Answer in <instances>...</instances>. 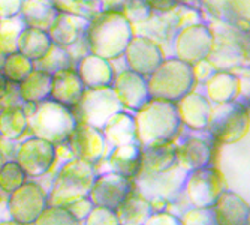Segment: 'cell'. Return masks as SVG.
<instances>
[{
	"mask_svg": "<svg viewBox=\"0 0 250 225\" xmlns=\"http://www.w3.org/2000/svg\"><path fill=\"white\" fill-rule=\"evenodd\" d=\"M123 59L127 69L147 78L167 59V54L153 39L143 35H133L123 53Z\"/></svg>",
	"mask_w": 250,
	"mask_h": 225,
	"instance_id": "obj_16",
	"label": "cell"
},
{
	"mask_svg": "<svg viewBox=\"0 0 250 225\" xmlns=\"http://www.w3.org/2000/svg\"><path fill=\"white\" fill-rule=\"evenodd\" d=\"M175 140L141 147V170L148 173H164L177 165Z\"/></svg>",
	"mask_w": 250,
	"mask_h": 225,
	"instance_id": "obj_28",
	"label": "cell"
},
{
	"mask_svg": "<svg viewBox=\"0 0 250 225\" xmlns=\"http://www.w3.org/2000/svg\"><path fill=\"white\" fill-rule=\"evenodd\" d=\"M136 143L141 147L175 140L183 126L180 123L175 102L150 98L133 112Z\"/></svg>",
	"mask_w": 250,
	"mask_h": 225,
	"instance_id": "obj_2",
	"label": "cell"
},
{
	"mask_svg": "<svg viewBox=\"0 0 250 225\" xmlns=\"http://www.w3.org/2000/svg\"><path fill=\"white\" fill-rule=\"evenodd\" d=\"M207 24L214 38L207 60L214 69L234 74L249 69V32L220 21H207Z\"/></svg>",
	"mask_w": 250,
	"mask_h": 225,
	"instance_id": "obj_3",
	"label": "cell"
},
{
	"mask_svg": "<svg viewBox=\"0 0 250 225\" xmlns=\"http://www.w3.org/2000/svg\"><path fill=\"white\" fill-rule=\"evenodd\" d=\"M217 146H231L249 138V102L241 98L234 102L213 105L211 117L206 129Z\"/></svg>",
	"mask_w": 250,
	"mask_h": 225,
	"instance_id": "obj_6",
	"label": "cell"
},
{
	"mask_svg": "<svg viewBox=\"0 0 250 225\" xmlns=\"http://www.w3.org/2000/svg\"><path fill=\"white\" fill-rule=\"evenodd\" d=\"M123 110L112 87H98L85 89L80 102L72 108V112L78 123L102 129L116 112Z\"/></svg>",
	"mask_w": 250,
	"mask_h": 225,
	"instance_id": "obj_8",
	"label": "cell"
},
{
	"mask_svg": "<svg viewBox=\"0 0 250 225\" xmlns=\"http://www.w3.org/2000/svg\"><path fill=\"white\" fill-rule=\"evenodd\" d=\"M9 81L5 78V75L0 72V101H2L5 96H6V93H8V90H9Z\"/></svg>",
	"mask_w": 250,
	"mask_h": 225,
	"instance_id": "obj_50",
	"label": "cell"
},
{
	"mask_svg": "<svg viewBox=\"0 0 250 225\" xmlns=\"http://www.w3.org/2000/svg\"><path fill=\"white\" fill-rule=\"evenodd\" d=\"M183 129H181L180 135L175 138L177 167H180L186 173H190L198 168L214 165L217 144L211 140L208 132L188 129L189 134L185 135Z\"/></svg>",
	"mask_w": 250,
	"mask_h": 225,
	"instance_id": "obj_10",
	"label": "cell"
},
{
	"mask_svg": "<svg viewBox=\"0 0 250 225\" xmlns=\"http://www.w3.org/2000/svg\"><path fill=\"white\" fill-rule=\"evenodd\" d=\"M0 225H22V224H20V222H17V221H14V219H3V221H0Z\"/></svg>",
	"mask_w": 250,
	"mask_h": 225,
	"instance_id": "obj_52",
	"label": "cell"
},
{
	"mask_svg": "<svg viewBox=\"0 0 250 225\" xmlns=\"http://www.w3.org/2000/svg\"><path fill=\"white\" fill-rule=\"evenodd\" d=\"M122 14L126 17V20L130 22L133 27L143 26L150 21L153 11L146 3V0H129Z\"/></svg>",
	"mask_w": 250,
	"mask_h": 225,
	"instance_id": "obj_39",
	"label": "cell"
},
{
	"mask_svg": "<svg viewBox=\"0 0 250 225\" xmlns=\"http://www.w3.org/2000/svg\"><path fill=\"white\" fill-rule=\"evenodd\" d=\"M133 35V26L122 12H101L88 18L85 41L92 54L114 62L123 57Z\"/></svg>",
	"mask_w": 250,
	"mask_h": 225,
	"instance_id": "obj_1",
	"label": "cell"
},
{
	"mask_svg": "<svg viewBox=\"0 0 250 225\" xmlns=\"http://www.w3.org/2000/svg\"><path fill=\"white\" fill-rule=\"evenodd\" d=\"M66 144L72 152L74 158L93 167L105 159L111 149L102 131L93 126H88L85 123H77Z\"/></svg>",
	"mask_w": 250,
	"mask_h": 225,
	"instance_id": "obj_15",
	"label": "cell"
},
{
	"mask_svg": "<svg viewBox=\"0 0 250 225\" xmlns=\"http://www.w3.org/2000/svg\"><path fill=\"white\" fill-rule=\"evenodd\" d=\"M225 189L228 186L222 171L216 165H208L188 173L183 195L190 207L210 209Z\"/></svg>",
	"mask_w": 250,
	"mask_h": 225,
	"instance_id": "obj_9",
	"label": "cell"
},
{
	"mask_svg": "<svg viewBox=\"0 0 250 225\" xmlns=\"http://www.w3.org/2000/svg\"><path fill=\"white\" fill-rule=\"evenodd\" d=\"M250 0H199L198 9L204 20L220 21L249 32Z\"/></svg>",
	"mask_w": 250,
	"mask_h": 225,
	"instance_id": "obj_18",
	"label": "cell"
},
{
	"mask_svg": "<svg viewBox=\"0 0 250 225\" xmlns=\"http://www.w3.org/2000/svg\"><path fill=\"white\" fill-rule=\"evenodd\" d=\"M27 180L26 173L20 168L15 161H6L0 168V192L6 195L12 194Z\"/></svg>",
	"mask_w": 250,
	"mask_h": 225,
	"instance_id": "obj_37",
	"label": "cell"
},
{
	"mask_svg": "<svg viewBox=\"0 0 250 225\" xmlns=\"http://www.w3.org/2000/svg\"><path fill=\"white\" fill-rule=\"evenodd\" d=\"M17 147H18L17 141H11V140L0 137V153H2V156L5 158L6 161H14L15 159Z\"/></svg>",
	"mask_w": 250,
	"mask_h": 225,
	"instance_id": "obj_49",
	"label": "cell"
},
{
	"mask_svg": "<svg viewBox=\"0 0 250 225\" xmlns=\"http://www.w3.org/2000/svg\"><path fill=\"white\" fill-rule=\"evenodd\" d=\"M67 68H74L72 59L64 48L59 47V45H56V44L51 45L48 53L45 54L41 60L35 62V69L45 71L51 75L62 71V69H67Z\"/></svg>",
	"mask_w": 250,
	"mask_h": 225,
	"instance_id": "obj_34",
	"label": "cell"
},
{
	"mask_svg": "<svg viewBox=\"0 0 250 225\" xmlns=\"http://www.w3.org/2000/svg\"><path fill=\"white\" fill-rule=\"evenodd\" d=\"M24 27L20 15L0 20V50L6 56L17 53V41Z\"/></svg>",
	"mask_w": 250,
	"mask_h": 225,
	"instance_id": "obj_36",
	"label": "cell"
},
{
	"mask_svg": "<svg viewBox=\"0 0 250 225\" xmlns=\"http://www.w3.org/2000/svg\"><path fill=\"white\" fill-rule=\"evenodd\" d=\"M33 225H83V222L75 219L64 207L47 206Z\"/></svg>",
	"mask_w": 250,
	"mask_h": 225,
	"instance_id": "obj_38",
	"label": "cell"
},
{
	"mask_svg": "<svg viewBox=\"0 0 250 225\" xmlns=\"http://www.w3.org/2000/svg\"><path fill=\"white\" fill-rule=\"evenodd\" d=\"M51 45L53 41L48 32L24 27L17 41V51L35 63L48 53Z\"/></svg>",
	"mask_w": 250,
	"mask_h": 225,
	"instance_id": "obj_33",
	"label": "cell"
},
{
	"mask_svg": "<svg viewBox=\"0 0 250 225\" xmlns=\"http://www.w3.org/2000/svg\"><path fill=\"white\" fill-rule=\"evenodd\" d=\"M5 59H6V54L0 50V72H2V69H3V65H5Z\"/></svg>",
	"mask_w": 250,
	"mask_h": 225,
	"instance_id": "obj_53",
	"label": "cell"
},
{
	"mask_svg": "<svg viewBox=\"0 0 250 225\" xmlns=\"http://www.w3.org/2000/svg\"><path fill=\"white\" fill-rule=\"evenodd\" d=\"M51 81V74L41 69H33L24 80L17 84L21 101L24 104H39L50 99Z\"/></svg>",
	"mask_w": 250,
	"mask_h": 225,
	"instance_id": "obj_31",
	"label": "cell"
},
{
	"mask_svg": "<svg viewBox=\"0 0 250 225\" xmlns=\"http://www.w3.org/2000/svg\"><path fill=\"white\" fill-rule=\"evenodd\" d=\"M188 173L183 171L180 167H172L164 173H148L140 170L133 180L135 189L141 192L148 200H164L168 204L175 201L181 194H183L185 182Z\"/></svg>",
	"mask_w": 250,
	"mask_h": 225,
	"instance_id": "obj_11",
	"label": "cell"
},
{
	"mask_svg": "<svg viewBox=\"0 0 250 225\" xmlns=\"http://www.w3.org/2000/svg\"><path fill=\"white\" fill-rule=\"evenodd\" d=\"M93 207L95 206H93V202L90 201V198L88 197H83L80 200L72 201L71 204H67L64 209L69 212L75 219H78L80 222H84V219L88 216V213L92 212Z\"/></svg>",
	"mask_w": 250,
	"mask_h": 225,
	"instance_id": "obj_44",
	"label": "cell"
},
{
	"mask_svg": "<svg viewBox=\"0 0 250 225\" xmlns=\"http://www.w3.org/2000/svg\"><path fill=\"white\" fill-rule=\"evenodd\" d=\"M109 147L136 143L135 117L130 111H119L101 129Z\"/></svg>",
	"mask_w": 250,
	"mask_h": 225,
	"instance_id": "obj_27",
	"label": "cell"
},
{
	"mask_svg": "<svg viewBox=\"0 0 250 225\" xmlns=\"http://www.w3.org/2000/svg\"><path fill=\"white\" fill-rule=\"evenodd\" d=\"M75 71L78 72L85 89L111 87L116 77L114 63L92 53L84 56L75 65Z\"/></svg>",
	"mask_w": 250,
	"mask_h": 225,
	"instance_id": "obj_25",
	"label": "cell"
},
{
	"mask_svg": "<svg viewBox=\"0 0 250 225\" xmlns=\"http://www.w3.org/2000/svg\"><path fill=\"white\" fill-rule=\"evenodd\" d=\"M22 0H0V20L18 17Z\"/></svg>",
	"mask_w": 250,
	"mask_h": 225,
	"instance_id": "obj_47",
	"label": "cell"
},
{
	"mask_svg": "<svg viewBox=\"0 0 250 225\" xmlns=\"http://www.w3.org/2000/svg\"><path fill=\"white\" fill-rule=\"evenodd\" d=\"M6 162V159H5V158L2 156V153H0V168H2L3 167V164Z\"/></svg>",
	"mask_w": 250,
	"mask_h": 225,
	"instance_id": "obj_54",
	"label": "cell"
},
{
	"mask_svg": "<svg viewBox=\"0 0 250 225\" xmlns=\"http://www.w3.org/2000/svg\"><path fill=\"white\" fill-rule=\"evenodd\" d=\"M153 213L150 200L136 189H133L116 209L120 225H144Z\"/></svg>",
	"mask_w": 250,
	"mask_h": 225,
	"instance_id": "obj_30",
	"label": "cell"
},
{
	"mask_svg": "<svg viewBox=\"0 0 250 225\" xmlns=\"http://www.w3.org/2000/svg\"><path fill=\"white\" fill-rule=\"evenodd\" d=\"M96 177V170L77 158L64 162L54 174L48 189V206L66 207L72 201L88 197Z\"/></svg>",
	"mask_w": 250,
	"mask_h": 225,
	"instance_id": "obj_4",
	"label": "cell"
},
{
	"mask_svg": "<svg viewBox=\"0 0 250 225\" xmlns=\"http://www.w3.org/2000/svg\"><path fill=\"white\" fill-rule=\"evenodd\" d=\"M0 198H2V192H0Z\"/></svg>",
	"mask_w": 250,
	"mask_h": 225,
	"instance_id": "obj_55",
	"label": "cell"
},
{
	"mask_svg": "<svg viewBox=\"0 0 250 225\" xmlns=\"http://www.w3.org/2000/svg\"><path fill=\"white\" fill-rule=\"evenodd\" d=\"M180 123L189 131H206L211 117L213 104L202 92L192 90L175 102Z\"/></svg>",
	"mask_w": 250,
	"mask_h": 225,
	"instance_id": "obj_20",
	"label": "cell"
},
{
	"mask_svg": "<svg viewBox=\"0 0 250 225\" xmlns=\"http://www.w3.org/2000/svg\"><path fill=\"white\" fill-rule=\"evenodd\" d=\"M146 3L150 6V9L154 14H167V12H172L180 2L178 0H146Z\"/></svg>",
	"mask_w": 250,
	"mask_h": 225,
	"instance_id": "obj_48",
	"label": "cell"
},
{
	"mask_svg": "<svg viewBox=\"0 0 250 225\" xmlns=\"http://www.w3.org/2000/svg\"><path fill=\"white\" fill-rule=\"evenodd\" d=\"M14 161L26 173L27 179L47 176L53 180L50 174L56 162V146L30 135L18 143Z\"/></svg>",
	"mask_w": 250,
	"mask_h": 225,
	"instance_id": "obj_13",
	"label": "cell"
},
{
	"mask_svg": "<svg viewBox=\"0 0 250 225\" xmlns=\"http://www.w3.org/2000/svg\"><path fill=\"white\" fill-rule=\"evenodd\" d=\"M29 134V117L22 105L0 108V137L20 143Z\"/></svg>",
	"mask_w": 250,
	"mask_h": 225,
	"instance_id": "obj_32",
	"label": "cell"
},
{
	"mask_svg": "<svg viewBox=\"0 0 250 225\" xmlns=\"http://www.w3.org/2000/svg\"><path fill=\"white\" fill-rule=\"evenodd\" d=\"M57 12L51 0H22L20 17L26 27L48 32Z\"/></svg>",
	"mask_w": 250,
	"mask_h": 225,
	"instance_id": "obj_29",
	"label": "cell"
},
{
	"mask_svg": "<svg viewBox=\"0 0 250 225\" xmlns=\"http://www.w3.org/2000/svg\"><path fill=\"white\" fill-rule=\"evenodd\" d=\"M217 225H250V206L247 197L225 189L211 207Z\"/></svg>",
	"mask_w": 250,
	"mask_h": 225,
	"instance_id": "obj_21",
	"label": "cell"
},
{
	"mask_svg": "<svg viewBox=\"0 0 250 225\" xmlns=\"http://www.w3.org/2000/svg\"><path fill=\"white\" fill-rule=\"evenodd\" d=\"M77 123L71 108L47 99L36 104L29 117V134L57 146L67 141Z\"/></svg>",
	"mask_w": 250,
	"mask_h": 225,
	"instance_id": "obj_7",
	"label": "cell"
},
{
	"mask_svg": "<svg viewBox=\"0 0 250 225\" xmlns=\"http://www.w3.org/2000/svg\"><path fill=\"white\" fill-rule=\"evenodd\" d=\"M111 87L114 90L122 107L130 112L138 111L150 99L147 78L136 72H132L127 68L116 72Z\"/></svg>",
	"mask_w": 250,
	"mask_h": 225,
	"instance_id": "obj_19",
	"label": "cell"
},
{
	"mask_svg": "<svg viewBox=\"0 0 250 225\" xmlns=\"http://www.w3.org/2000/svg\"><path fill=\"white\" fill-rule=\"evenodd\" d=\"M150 98L177 102L196 89V80L192 65L175 57H167L157 69L147 77Z\"/></svg>",
	"mask_w": 250,
	"mask_h": 225,
	"instance_id": "obj_5",
	"label": "cell"
},
{
	"mask_svg": "<svg viewBox=\"0 0 250 225\" xmlns=\"http://www.w3.org/2000/svg\"><path fill=\"white\" fill-rule=\"evenodd\" d=\"M204 96L213 105L238 101L243 95V78L234 72L216 71L202 84Z\"/></svg>",
	"mask_w": 250,
	"mask_h": 225,
	"instance_id": "obj_22",
	"label": "cell"
},
{
	"mask_svg": "<svg viewBox=\"0 0 250 225\" xmlns=\"http://www.w3.org/2000/svg\"><path fill=\"white\" fill-rule=\"evenodd\" d=\"M129 0H88L92 15L101 12H122Z\"/></svg>",
	"mask_w": 250,
	"mask_h": 225,
	"instance_id": "obj_43",
	"label": "cell"
},
{
	"mask_svg": "<svg viewBox=\"0 0 250 225\" xmlns=\"http://www.w3.org/2000/svg\"><path fill=\"white\" fill-rule=\"evenodd\" d=\"M84 90L85 86L83 84L78 72L74 68H67L53 74L50 99L72 110L80 102Z\"/></svg>",
	"mask_w": 250,
	"mask_h": 225,
	"instance_id": "obj_26",
	"label": "cell"
},
{
	"mask_svg": "<svg viewBox=\"0 0 250 225\" xmlns=\"http://www.w3.org/2000/svg\"><path fill=\"white\" fill-rule=\"evenodd\" d=\"M101 167H106L105 171L133 179L141 170V146L138 143H133L111 147L105 159L95 165V170Z\"/></svg>",
	"mask_w": 250,
	"mask_h": 225,
	"instance_id": "obj_23",
	"label": "cell"
},
{
	"mask_svg": "<svg viewBox=\"0 0 250 225\" xmlns=\"http://www.w3.org/2000/svg\"><path fill=\"white\" fill-rule=\"evenodd\" d=\"M33 69H35V63L17 51V53L6 56L2 74L5 75V78L9 83L18 84L24 80Z\"/></svg>",
	"mask_w": 250,
	"mask_h": 225,
	"instance_id": "obj_35",
	"label": "cell"
},
{
	"mask_svg": "<svg viewBox=\"0 0 250 225\" xmlns=\"http://www.w3.org/2000/svg\"><path fill=\"white\" fill-rule=\"evenodd\" d=\"M83 225H120L116 210H111L106 207L95 206L88 216L84 219Z\"/></svg>",
	"mask_w": 250,
	"mask_h": 225,
	"instance_id": "obj_41",
	"label": "cell"
},
{
	"mask_svg": "<svg viewBox=\"0 0 250 225\" xmlns=\"http://www.w3.org/2000/svg\"><path fill=\"white\" fill-rule=\"evenodd\" d=\"M144 225H181L180 218L169 212H154Z\"/></svg>",
	"mask_w": 250,
	"mask_h": 225,
	"instance_id": "obj_46",
	"label": "cell"
},
{
	"mask_svg": "<svg viewBox=\"0 0 250 225\" xmlns=\"http://www.w3.org/2000/svg\"><path fill=\"white\" fill-rule=\"evenodd\" d=\"M192 69H193V75H195L196 84H202L204 81L208 80L216 72V69L211 66V63L207 59L192 65Z\"/></svg>",
	"mask_w": 250,
	"mask_h": 225,
	"instance_id": "obj_45",
	"label": "cell"
},
{
	"mask_svg": "<svg viewBox=\"0 0 250 225\" xmlns=\"http://www.w3.org/2000/svg\"><path fill=\"white\" fill-rule=\"evenodd\" d=\"M51 3L59 12L83 15L87 18L92 17V11H90V6H88V0H51Z\"/></svg>",
	"mask_w": 250,
	"mask_h": 225,
	"instance_id": "obj_42",
	"label": "cell"
},
{
	"mask_svg": "<svg viewBox=\"0 0 250 225\" xmlns=\"http://www.w3.org/2000/svg\"><path fill=\"white\" fill-rule=\"evenodd\" d=\"M181 225H217V221L210 209H196L189 207L180 215Z\"/></svg>",
	"mask_w": 250,
	"mask_h": 225,
	"instance_id": "obj_40",
	"label": "cell"
},
{
	"mask_svg": "<svg viewBox=\"0 0 250 225\" xmlns=\"http://www.w3.org/2000/svg\"><path fill=\"white\" fill-rule=\"evenodd\" d=\"M133 189L135 186L132 179L105 171L96 174L92 189L88 192V198L93 202V206L116 210Z\"/></svg>",
	"mask_w": 250,
	"mask_h": 225,
	"instance_id": "obj_17",
	"label": "cell"
},
{
	"mask_svg": "<svg viewBox=\"0 0 250 225\" xmlns=\"http://www.w3.org/2000/svg\"><path fill=\"white\" fill-rule=\"evenodd\" d=\"M47 206L48 192L33 179H27L18 189L8 195L6 201L9 218L22 225H33Z\"/></svg>",
	"mask_w": 250,
	"mask_h": 225,
	"instance_id": "obj_12",
	"label": "cell"
},
{
	"mask_svg": "<svg viewBox=\"0 0 250 225\" xmlns=\"http://www.w3.org/2000/svg\"><path fill=\"white\" fill-rule=\"evenodd\" d=\"M88 27V18L83 15L57 12L51 27L48 29V35L53 44L67 50L77 44L81 38L85 36Z\"/></svg>",
	"mask_w": 250,
	"mask_h": 225,
	"instance_id": "obj_24",
	"label": "cell"
},
{
	"mask_svg": "<svg viewBox=\"0 0 250 225\" xmlns=\"http://www.w3.org/2000/svg\"><path fill=\"white\" fill-rule=\"evenodd\" d=\"M213 42L214 38L207 22L185 26L172 39V57L188 65H195L207 59L213 48Z\"/></svg>",
	"mask_w": 250,
	"mask_h": 225,
	"instance_id": "obj_14",
	"label": "cell"
},
{
	"mask_svg": "<svg viewBox=\"0 0 250 225\" xmlns=\"http://www.w3.org/2000/svg\"><path fill=\"white\" fill-rule=\"evenodd\" d=\"M180 5H188V6H195L198 8V3H199V0H178Z\"/></svg>",
	"mask_w": 250,
	"mask_h": 225,
	"instance_id": "obj_51",
	"label": "cell"
}]
</instances>
